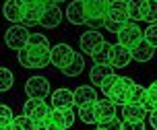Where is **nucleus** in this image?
I'll use <instances>...</instances> for the list:
<instances>
[{
	"label": "nucleus",
	"instance_id": "f257e3e1",
	"mask_svg": "<svg viewBox=\"0 0 157 130\" xmlns=\"http://www.w3.org/2000/svg\"><path fill=\"white\" fill-rule=\"evenodd\" d=\"M52 48H23L21 52H17L19 64L25 68H46L48 64H52L50 58Z\"/></svg>",
	"mask_w": 157,
	"mask_h": 130
},
{
	"label": "nucleus",
	"instance_id": "f03ea898",
	"mask_svg": "<svg viewBox=\"0 0 157 130\" xmlns=\"http://www.w3.org/2000/svg\"><path fill=\"white\" fill-rule=\"evenodd\" d=\"M108 10H110V2L108 0H85V15H87L85 25L93 27V31L105 27Z\"/></svg>",
	"mask_w": 157,
	"mask_h": 130
},
{
	"label": "nucleus",
	"instance_id": "7ed1b4c3",
	"mask_svg": "<svg viewBox=\"0 0 157 130\" xmlns=\"http://www.w3.org/2000/svg\"><path fill=\"white\" fill-rule=\"evenodd\" d=\"M141 41H145V29H141L139 23H126L118 33V44L126 50H134Z\"/></svg>",
	"mask_w": 157,
	"mask_h": 130
},
{
	"label": "nucleus",
	"instance_id": "20e7f679",
	"mask_svg": "<svg viewBox=\"0 0 157 130\" xmlns=\"http://www.w3.org/2000/svg\"><path fill=\"white\" fill-rule=\"evenodd\" d=\"M132 87H134V81L130 77H118L116 85H114L112 91L108 93V99H110L114 105H126Z\"/></svg>",
	"mask_w": 157,
	"mask_h": 130
},
{
	"label": "nucleus",
	"instance_id": "39448f33",
	"mask_svg": "<svg viewBox=\"0 0 157 130\" xmlns=\"http://www.w3.org/2000/svg\"><path fill=\"white\" fill-rule=\"evenodd\" d=\"M29 31L27 27L23 25H13V27H8L6 33H4V44H6L10 50H17V52H21L23 48H27L29 44Z\"/></svg>",
	"mask_w": 157,
	"mask_h": 130
},
{
	"label": "nucleus",
	"instance_id": "423d86ee",
	"mask_svg": "<svg viewBox=\"0 0 157 130\" xmlns=\"http://www.w3.org/2000/svg\"><path fill=\"white\" fill-rule=\"evenodd\" d=\"M48 2H41V0H25L23 2V21L21 25L23 27H31V25H37L44 17V10H46Z\"/></svg>",
	"mask_w": 157,
	"mask_h": 130
},
{
	"label": "nucleus",
	"instance_id": "0eeeda50",
	"mask_svg": "<svg viewBox=\"0 0 157 130\" xmlns=\"http://www.w3.org/2000/svg\"><path fill=\"white\" fill-rule=\"evenodd\" d=\"M50 109H52V107H48L46 99H27L25 105H23V114L29 116L35 124H39V122H44V120L48 118Z\"/></svg>",
	"mask_w": 157,
	"mask_h": 130
},
{
	"label": "nucleus",
	"instance_id": "6e6552de",
	"mask_svg": "<svg viewBox=\"0 0 157 130\" xmlns=\"http://www.w3.org/2000/svg\"><path fill=\"white\" fill-rule=\"evenodd\" d=\"M25 93L29 99H44L50 95V83L46 77H31L25 83Z\"/></svg>",
	"mask_w": 157,
	"mask_h": 130
},
{
	"label": "nucleus",
	"instance_id": "1a4fd4ad",
	"mask_svg": "<svg viewBox=\"0 0 157 130\" xmlns=\"http://www.w3.org/2000/svg\"><path fill=\"white\" fill-rule=\"evenodd\" d=\"M50 58H52V64H54L56 68L62 70L72 62L75 52H72V48L68 46V44H56V46L52 48V52H50Z\"/></svg>",
	"mask_w": 157,
	"mask_h": 130
},
{
	"label": "nucleus",
	"instance_id": "9d476101",
	"mask_svg": "<svg viewBox=\"0 0 157 130\" xmlns=\"http://www.w3.org/2000/svg\"><path fill=\"white\" fill-rule=\"evenodd\" d=\"M108 21H112L114 25H120V27L130 23V19H128V2L126 0H114V2H110Z\"/></svg>",
	"mask_w": 157,
	"mask_h": 130
},
{
	"label": "nucleus",
	"instance_id": "9b49d317",
	"mask_svg": "<svg viewBox=\"0 0 157 130\" xmlns=\"http://www.w3.org/2000/svg\"><path fill=\"white\" fill-rule=\"evenodd\" d=\"M105 44L103 41V35L99 31H85L83 35H81V50L89 56H93L101 50V46Z\"/></svg>",
	"mask_w": 157,
	"mask_h": 130
},
{
	"label": "nucleus",
	"instance_id": "f8f14e48",
	"mask_svg": "<svg viewBox=\"0 0 157 130\" xmlns=\"http://www.w3.org/2000/svg\"><path fill=\"white\" fill-rule=\"evenodd\" d=\"M60 21H62V10H60V6H58V2H48V6H46V10H44V17H41L39 25L46 27V29H54V27L60 25Z\"/></svg>",
	"mask_w": 157,
	"mask_h": 130
},
{
	"label": "nucleus",
	"instance_id": "ddd939ff",
	"mask_svg": "<svg viewBox=\"0 0 157 130\" xmlns=\"http://www.w3.org/2000/svg\"><path fill=\"white\" fill-rule=\"evenodd\" d=\"M48 118L60 130H68L75 124V112H72V107H66V109H50Z\"/></svg>",
	"mask_w": 157,
	"mask_h": 130
},
{
	"label": "nucleus",
	"instance_id": "4468645a",
	"mask_svg": "<svg viewBox=\"0 0 157 130\" xmlns=\"http://www.w3.org/2000/svg\"><path fill=\"white\" fill-rule=\"evenodd\" d=\"M50 105L52 109H66V107L75 105V95L71 89H56L50 97Z\"/></svg>",
	"mask_w": 157,
	"mask_h": 130
},
{
	"label": "nucleus",
	"instance_id": "2eb2a0df",
	"mask_svg": "<svg viewBox=\"0 0 157 130\" xmlns=\"http://www.w3.org/2000/svg\"><path fill=\"white\" fill-rule=\"evenodd\" d=\"M23 2L21 0H8V2H4V6H2V15H4V19H8L10 23L15 25H21V21H23Z\"/></svg>",
	"mask_w": 157,
	"mask_h": 130
},
{
	"label": "nucleus",
	"instance_id": "dca6fc26",
	"mask_svg": "<svg viewBox=\"0 0 157 130\" xmlns=\"http://www.w3.org/2000/svg\"><path fill=\"white\" fill-rule=\"evenodd\" d=\"M95 118H97V124L108 122L112 118H116V105L112 103L108 97L95 101Z\"/></svg>",
	"mask_w": 157,
	"mask_h": 130
},
{
	"label": "nucleus",
	"instance_id": "f3484780",
	"mask_svg": "<svg viewBox=\"0 0 157 130\" xmlns=\"http://www.w3.org/2000/svg\"><path fill=\"white\" fill-rule=\"evenodd\" d=\"M72 95H75V105H78V107L93 105L95 101H97V91H95L93 87H87V85L77 87L72 91Z\"/></svg>",
	"mask_w": 157,
	"mask_h": 130
},
{
	"label": "nucleus",
	"instance_id": "a211bd4d",
	"mask_svg": "<svg viewBox=\"0 0 157 130\" xmlns=\"http://www.w3.org/2000/svg\"><path fill=\"white\" fill-rule=\"evenodd\" d=\"M66 19L72 25H85L87 23V15H85V0H77L71 2L66 6Z\"/></svg>",
	"mask_w": 157,
	"mask_h": 130
},
{
	"label": "nucleus",
	"instance_id": "6ab92c4d",
	"mask_svg": "<svg viewBox=\"0 0 157 130\" xmlns=\"http://www.w3.org/2000/svg\"><path fill=\"white\" fill-rule=\"evenodd\" d=\"M145 118H149V112L145 109V105H134V103H126V105H122V120L145 122Z\"/></svg>",
	"mask_w": 157,
	"mask_h": 130
},
{
	"label": "nucleus",
	"instance_id": "aec40b11",
	"mask_svg": "<svg viewBox=\"0 0 157 130\" xmlns=\"http://www.w3.org/2000/svg\"><path fill=\"white\" fill-rule=\"evenodd\" d=\"M130 60H132L130 50H126L120 44H116L114 46V54H112V68H124V66H128Z\"/></svg>",
	"mask_w": 157,
	"mask_h": 130
},
{
	"label": "nucleus",
	"instance_id": "412c9836",
	"mask_svg": "<svg viewBox=\"0 0 157 130\" xmlns=\"http://www.w3.org/2000/svg\"><path fill=\"white\" fill-rule=\"evenodd\" d=\"M112 54H114V46L105 41L101 46V50L91 56L93 58V64L95 66H112Z\"/></svg>",
	"mask_w": 157,
	"mask_h": 130
},
{
	"label": "nucleus",
	"instance_id": "4be33fe9",
	"mask_svg": "<svg viewBox=\"0 0 157 130\" xmlns=\"http://www.w3.org/2000/svg\"><path fill=\"white\" fill-rule=\"evenodd\" d=\"M141 17L149 25H157V0H143L141 2Z\"/></svg>",
	"mask_w": 157,
	"mask_h": 130
},
{
	"label": "nucleus",
	"instance_id": "5701e85b",
	"mask_svg": "<svg viewBox=\"0 0 157 130\" xmlns=\"http://www.w3.org/2000/svg\"><path fill=\"white\" fill-rule=\"evenodd\" d=\"M112 75H114V68L112 66H95V64H93V68H91V72H89V77H91L95 87H101L103 81L110 78Z\"/></svg>",
	"mask_w": 157,
	"mask_h": 130
},
{
	"label": "nucleus",
	"instance_id": "b1692460",
	"mask_svg": "<svg viewBox=\"0 0 157 130\" xmlns=\"http://www.w3.org/2000/svg\"><path fill=\"white\" fill-rule=\"evenodd\" d=\"M153 52H155V48H151L147 41H141L134 50H130L132 60H136V62H149L153 58Z\"/></svg>",
	"mask_w": 157,
	"mask_h": 130
},
{
	"label": "nucleus",
	"instance_id": "393cba45",
	"mask_svg": "<svg viewBox=\"0 0 157 130\" xmlns=\"http://www.w3.org/2000/svg\"><path fill=\"white\" fill-rule=\"evenodd\" d=\"M83 68H85V60H83V56H81V54H75L72 62L66 66V68H62V72L66 75V77H78V75L83 72Z\"/></svg>",
	"mask_w": 157,
	"mask_h": 130
},
{
	"label": "nucleus",
	"instance_id": "a878e982",
	"mask_svg": "<svg viewBox=\"0 0 157 130\" xmlns=\"http://www.w3.org/2000/svg\"><path fill=\"white\" fill-rule=\"evenodd\" d=\"M128 103H134V105H145V103H147V87L134 83L132 91H130V97H128Z\"/></svg>",
	"mask_w": 157,
	"mask_h": 130
},
{
	"label": "nucleus",
	"instance_id": "bb28decb",
	"mask_svg": "<svg viewBox=\"0 0 157 130\" xmlns=\"http://www.w3.org/2000/svg\"><path fill=\"white\" fill-rule=\"evenodd\" d=\"M10 130H35V122L25 114L15 116L13 122H10Z\"/></svg>",
	"mask_w": 157,
	"mask_h": 130
},
{
	"label": "nucleus",
	"instance_id": "cd10ccee",
	"mask_svg": "<svg viewBox=\"0 0 157 130\" xmlns=\"http://www.w3.org/2000/svg\"><path fill=\"white\" fill-rule=\"evenodd\" d=\"M145 109H147L149 114L157 109V81H153V83L147 87V103H145Z\"/></svg>",
	"mask_w": 157,
	"mask_h": 130
},
{
	"label": "nucleus",
	"instance_id": "c85d7f7f",
	"mask_svg": "<svg viewBox=\"0 0 157 130\" xmlns=\"http://www.w3.org/2000/svg\"><path fill=\"white\" fill-rule=\"evenodd\" d=\"M78 118H81L83 124H97V118H95V103L93 105L78 107Z\"/></svg>",
	"mask_w": 157,
	"mask_h": 130
},
{
	"label": "nucleus",
	"instance_id": "c756f323",
	"mask_svg": "<svg viewBox=\"0 0 157 130\" xmlns=\"http://www.w3.org/2000/svg\"><path fill=\"white\" fill-rule=\"evenodd\" d=\"M13 81H15V77H13V72L8 68H0V93H4V91H8L10 87H13Z\"/></svg>",
	"mask_w": 157,
	"mask_h": 130
},
{
	"label": "nucleus",
	"instance_id": "7c9ffc66",
	"mask_svg": "<svg viewBox=\"0 0 157 130\" xmlns=\"http://www.w3.org/2000/svg\"><path fill=\"white\" fill-rule=\"evenodd\" d=\"M29 48H50V41L44 33H31L29 35Z\"/></svg>",
	"mask_w": 157,
	"mask_h": 130
},
{
	"label": "nucleus",
	"instance_id": "2f4dec72",
	"mask_svg": "<svg viewBox=\"0 0 157 130\" xmlns=\"http://www.w3.org/2000/svg\"><path fill=\"white\" fill-rule=\"evenodd\" d=\"M128 19H130V23H139V21H143L141 2H128Z\"/></svg>",
	"mask_w": 157,
	"mask_h": 130
},
{
	"label": "nucleus",
	"instance_id": "473e14b6",
	"mask_svg": "<svg viewBox=\"0 0 157 130\" xmlns=\"http://www.w3.org/2000/svg\"><path fill=\"white\" fill-rule=\"evenodd\" d=\"M145 41L151 48H157V25H149L145 29Z\"/></svg>",
	"mask_w": 157,
	"mask_h": 130
},
{
	"label": "nucleus",
	"instance_id": "72a5a7b5",
	"mask_svg": "<svg viewBox=\"0 0 157 130\" xmlns=\"http://www.w3.org/2000/svg\"><path fill=\"white\" fill-rule=\"evenodd\" d=\"M97 130H122V120L120 118H112L108 122L97 124Z\"/></svg>",
	"mask_w": 157,
	"mask_h": 130
},
{
	"label": "nucleus",
	"instance_id": "f704fd0d",
	"mask_svg": "<svg viewBox=\"0 0 157 130\" xmlns=\"http://www.w3.org/2000/svg\"><path fill=\"white\" fill-rule=\"evenodd\" d=\"M122 130H145V122H134V120H122Z\"/></svg>",
	"mask_w": 157,
	"mask_h": 130
},
{
	"label": "nucleus",
	"instance_id": "c9c22d12",
	"mask_svg": "<svg viewBox=\"0 0 157 130\" xmlns=\"http://www.w3.org/2000/svg\"><path fill=\"white\" fill-rule=\"evenodd\" d=\"M116 81H118V77H116V75H112V77H110V78H105V81H103V85L99 87V89L103 91V95H105V97H108V93L112 91V87L116 85Z\"/></svg>",
	"mask_w": 157,
	"mask_h": 130
},
{
	"label": "nucleus",
	"instance_id": "e433bc0d",
	"mask_svg": "<svg viewBox=\"0 0 157 130\" xmlns=\"http://www.w3.org/2000/svg\"><path fill=\"white\" fill-rule=\"evenodd\" d=\"M35 130H60L58 126H56L50 118H46L44 122H39V124H35Z\"/></svg>",
	"mask_w": 157,
	"mask_h": 130
},
{
	"label": "nucleus",
	"instance_id": "4c0bfd02",
	"mask_svg": "<svg viewBox=\"0 0 157 130\" xmlns=\"http://www.w3.org/2000/svg\"><path fill=\"white\" fill-rule=\"evenodd\" d=\"M13 109L8 105H0V120H6V122H13Z\"/></svg>",
	"mask_w": 157,
	"mask_h": 130
},
{
	"label": "nucleus",
	"instance_id": "58836bf2",
	"mask_svg": "<svg viewBox=\"0 0 157 130\" xmlns=\"http://www.w3.org/2000/svg\"><path fill=\"white\" fill-rule=\"evenodd\" d=\"M149 124H151V128H153V130H157V109L149 114Z\"/></svg>",
	"mask_w": 157,
	"mask_h": 130
},
{
	"label": "nucleus",
	"instance_id": "ea45409f",
	"mask_svg": "<svg viewBox=\"0 0 157 130\" xmlns=\"http://www.w3.org/2000/svg\"><path fill=\"white\" fill-rule=\"evenodd\" d=\"M0 130H10V122H6V120H0Z\"/></svg>",
	"mask_w": 157,
	"mask_h": 130
}]
</instances>
